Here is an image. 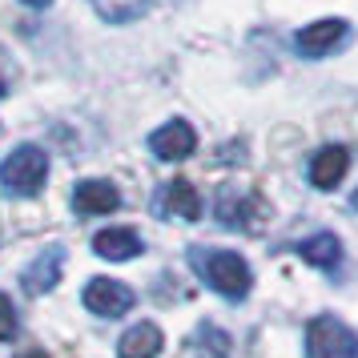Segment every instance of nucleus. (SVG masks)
Here are the masks:
<instances>
[{
    "label": "nucleus",
    "instance_id": "f257e3e1",
    "mask_svg": "<svg viewBox=\"0 0 358 358\" xmlns=\"http://www.w3.org/2000/svg\"><path fill=\"white\" fill-rule=\"evenodd\" d=\"M197 270L210 282V290H217L229 302H242L245 294H250V286H254V274H250L245 258L234 254V250H210V254H201Z\"/></svg>",
    "mask_w": 358,
    "mask_h": 358
},
{
    "label": "nucleus",
    "instance_id": "f03ea898",
    "mask_svg": "<svg viewBox=\"0 0 358 358\" xmlns=\"http://www.w3.org/2000/svg\"><path fill=\"white\" fill-rule=\"evenodd\" d=\"M49 178V157L41 145H17L0 162V185L13 197H33Z\"/></svg>",
    "mask_w": 358,
    "mask_h": 358
},
{
    "label": "nucleus",
    "instance_id": "7ed1b4c3",
    "mask_svg": "<svg viewBox=\"0 0 358 358\" xmlns=\"http://www.w3.org/2000/svg\"><path fill=\"white\" fill-rule=\"evenodd\" d=\"M355 355H358V338L342 318L322 314L306 326V358H355Z\"/></svg>",
    "mask_w": 358,
    "mask_h": 358
},
{
    "label": "nucleus",
    "instance_id": "20e7f679",
    "mask_svg": "<svg viewBox=\"0 0 358 358\" xmlns=\"http://www.w3.org/2000/svg\"><path fill=\"white\" fill-rule=\"evenodd\" d=\"M81 302L93 310V314H101V318H121V314L133 310L137 294H133L125 282H117V278H93L81 290Z\"/></svg>",
    "mask_w": 358,
    "mask_h": 358
},
{
    "label": "nucleus",
    "instance_id": "39448f33",
    "mask_svg": "<svg viewBox=\"0 0 358 358\" xmlns=\"http://www.w3.org/2000/svg\"><path fill=\"white\" fill-rule=\"evenodd\" d=\"M346 33H350V24L342 17H326V20L306 24L302 33L294 36V45H298L302 57H326V52H334L342 41H346Z\"/></svg>",
    "mask_w": 358,
    "mask_h": 358
},
{
    "label": "nucleus",
    "instance_id": "423d86ee",
    "mask_svg": "<svg viewBox=\"0 0 358 358\" xmlns=\"http://www.w3.org/2000/svg\"><path fill=\"white\" fill-rule=\"evenodd\" d=\"M149 149H153L162 162H185L197 149V133H194L189 121H165L162 129H153Z\"/></svg>",
    "mask_w": 358,
    "mask_h": 358
},
{
    "label": "nucleus",
    "instance_id": "0eeeda50",
    "mask_svg": "<svg viewBox=\"0 0 358 358\" xmlns=\"http://www.w3.org/2000/svg\"><path fill=\"white\" fill-rule=\"evenodd\" d=\"M73 210L81 213V217H97V213H113L121 210V194H117L113 181H77V189H73Z\"/></svg>",
    "mask_w": 358,
    "mask_h": 358
},
{
    "label": "nucleus",
    "instance_id": "6e6552de",
    "mask_svg": "<svg viewBox=\"0 0 358 358\" xmlns=\"http://www.w3.org/2000/svg\"><path fill=\"white\" fill-rule=\"evenodd\" d=\"M65 245H49L41 258H33V266L20 274V282L29 286V294H49L57 290V282H61V270H65Z\"/></svg>",
    "mask_w": 358,
    "mask_h": 358
},
{
    "label": "nucleus",
    "instance_id": "1a4fd4ad",
    "mask_svg": "<svg viewBox=\"0 0 358 358\" xmlns=\"http://www.w3.org/2000/svg\"><path fill=\"white\" fill-rule=\"evenodd\" d=\"M93 250H97V258H105V262H129V258H137V254L145 250V242H141L137 229L109 226V229H101L97 238H93Z\"/></svg>",
    "mask_w": 358,
    "mask_h": 358
},
{
    "label": "nucleus",
    "instance_id": "9d476101",
    "mask_svg": "<svg viewBox=\"0 0 358 358\" xmlns=\"http://www.w3.org/2000/svg\"><path fill=\"white\" fill-rule=\"evenodd\" d=\"M346 169H350L346 145H326V149H318L314 162H310V185H314V189H334V185L346 178Z\"/></svg>",
    "mask_w": 358,
    "mask_h": 358
},
{
    "label": "nucleus",
    "instance_id": "9b49d317",
    "mask_svg": "<svg viewBox=\"0 0 358 358\" xmlns=\"http://www.w3.org/2000/svg\"><path fill=\"white\" fill-rule=\"evenodd\" d=\"M165 346V334L157 322H137L129 326L125 334H121V342H117V355L121 358H157Z\"/></svg>",
    "mask_w": 358,
    "mask_h": 358
},
{
    "label": "nucleus",
    "instance_id": "f8f14e48",
    "mask_svg": "<svg viewBox=\"0 0 358 358\" xmlns=\"http://www.w3.org/2000/svg\"><path fill=\"white\" fill-rule=\"evenodd\" d=\"M162 210L173 213V217H185V222H197L201 217V197L185 178H173L162 194Z\"/></svg>",
    "mask_w": 358,
    "mask_h": 358
},
{
    "label": "nucleus",
    "instance_id": "ddd939ff",
    "mask_svg": "<svg viewBox=\"0 0 358 358\" xmlns=\"http://www.w3.org/2000/svg\"><path fill=\"white\" fill-rule=\"evenodd\" d=\"M298 258L310 262V266H318V270H330L342 258V242L334 234H314V238H306V242L298 245Z\"/></svg>",
    "mask_w": 358,
    "mask_h": 358
},
{
    "label": "nucleus",
    "instance_id": "4468645a",
    "mask_svg": "<svg viewBox=\"0 0 358 358\" xmlns=\"http://www.w3.org/2000/svg\"><path fill=\"white\" fill-rule=\"evenodd\" d=\"M17 334H20L17 306H13V298H8V294H0V342H13Z\"/></svg>",
    "mask_w": 358,
    "mask_h": 358
},
{
    "label": "nucleus",
    "instance_id": "2eb2a0df",
    "mask_svg": "<svg viewBox=\"0 0 358 358\" xmlns=\"http://www.w3.org/2000/svg\"><path fill=\"white\" fill-rule=\"evenodd\" d=\"M20 4H33V8H49L52 0H20Z\"/></svg>",
    "mask_w": 358,
    "mask_h": 358
},
{
    "label": "nucleus",
    "instance_id": "dca6fc26",
    "mask_svg": "<svg viewBox=\"0 0 358 358\" xmlns=\"http://www.w3.org/2000/svg\"><path fill=\"white\" fill-rule=\"evenodd\" d=\"M17 358H49L45 350H24V355H17Z\"/></svg>",
    "mask_w": 358,
    "mask_h": 358
},
{
    "label": "nucleus",
    "instance_id": "f3484780",
    "mask_svg": "<svg viewBox=\"0 0 358 358\" xmlns=\"http://www.w3.org/2000/svg\"><path fill=\"white\" fill-rule=\"evenodd\" d=\"M4 93H8V81H4V77H0V97H4Z\"/></svg>",
    "mask_w": 358,
    "mask_h": 358
},
{
    "label": "nucleus",
    "instance_id": "a211bd4d",
    "mask_svg": "<svg viewBox=\"0 0 358 358\" xmlns=\"http://www.w3.org/2000/svg\"><path fill=\"white\" fill-rule=\"evenodd\" d=\"M355 210H358V194H355Z\"/></svg>",
    "mask_w": 358,
    "mask_h": 358
}]
</instances>
